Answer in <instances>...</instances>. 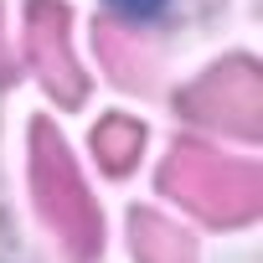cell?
Returning <instances> with one entry per match:
<instances>
[{
    "instance_id": "obj_7",
    "label": "cell",
    "mask_w": 263,
    "mask_h": 263,
    "mask_svg": "<svg viewBox=\"0 0 263 263\" xmlns=\"http://www.w3.org/2000/svg\"><path fill=\"white\" fill-rule=\"evenodd\" d=\"M114 6H119V11H129V16H155L165 0H114Z\"/></svg>"
},
{
    "instance_id": "obj_3",
    "label": "cell",
    "mask_w": 263,
    "mask_h": 263,
    "mask_svg": "<svg viewBox=\"0 0 263 263\" xmlns=\"http://www.w3.org/2000/svg\"><path fill=\"white\" fill-rule=\"evenodd\" d=\"M186 108L201 114V119H212V124H227L232 135H242V140H253V135H258V114H263L258 72H253L248 62H237V67H217L201 88L186 93Z\"/></svg>"
},
{
    "instance_id": "obj_4",
    "label": "cell",
    "mask_w": 263,
    "mask_h": 263,
    "mask_svg": "<svg viewBox=\"0 0 263 263\" xmlns=\"http://www.w3.org/2000/svg\"><path fill=\"white\" fill-rule=\"evenodd\" d=\"M26 52L36 62V72L47 78L52 93H62V103H78V67H72V52H67V16L62 6H31L26 16Z\"/></svg>"
},
{
    "instance_id": "obj_5",
    "label": "cell",
    "mask_w": 263,
    "mask_h": 263,
    "mask_svg": "<svg viewBox=\"0 0 263 263\" xmlns=\"http://www.w3.org/2000/svg\"><path fill=\"white\" fill-rule=\"evenodd\" d=\"M135 248L145 253V263H191L181 232L171 222H160V217H140L135 222Z\"/></svg>"
},
{
    "instance_id": "obj_6",
    "label": "cell",
    "mask_w": 263,
    "mask_h": 263,
    "mask_svg": "<svg viewBox=\"0 0 263 263\" xmlns=\"http://www.w3.org/2000/svg\"><path fill=\"white\" fill-rule=\"evenodd\" d=\"M93 145H98V155H103L108 171H124L129 160L140 155L145 135H140V124H135V119H103V124H98V135H93Z\"/></svg>"
},
{
    "instance_id": "obj_2",
    "label": "cell",
    "mask_w": 263,
    "mask_h": 263,
    "mask_svg": "<svg viewBox=\"0 0 263 263\" xmlns=\"http://www.w3.org/2000/svg\"><path fill=\"white\" fill-rule=\"evenodd\" d=\"M31 186H36L42 217L62 232V242L78 258H88L98 248V212L88 201V186H83L67 145L52 135L47 124H36V140H31Z\"/></svg>"
},
{
    "instance_id": "obj_1",
    "label": "cell",
    "mask_w": 263,
    "mask_h": 263,
    "mask_svg": "<svg viewBox=\"0 0 263 263\" xmlns=\"http://www.w3.org/2000/svg\"><path fill=\"white\" fill-rule=\"evenodd\" d=\"M160 181H165V191H176L206 222H248L258 212V196H263V181H258L253 165L212 155L201 145H181L165 160Z\"/></svg>"
}]
</instances>
